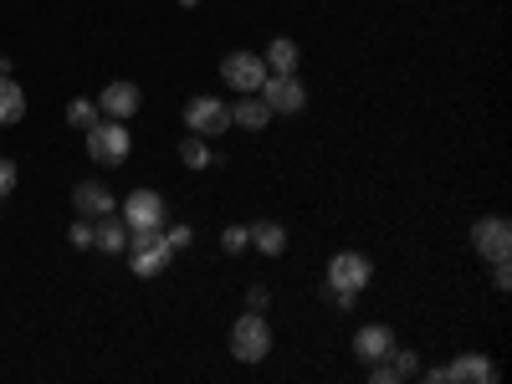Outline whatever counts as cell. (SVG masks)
Returning <instances> with one entry per match:
<instances>
[{
    "mask_svg": "<svg viewBox=\"0 0 512 384\" xmlns=\"http://www.w3.org/2000/svg\"><path fill=\"white\" fill-rule=\"evenodd\" d=\"M369 277H374V262H369L364 251H338L333 262H328V287L333 292H354L359 297L369 287Z\"/></svg>",
    "mask_w": 512,
    "mask_h": 384,
    "instance_id": "8992f818",
    "label": "cell"
},
{
    "mask_svg": "<svg viewBox=\"0 0 512 384\" xmlns=\"http://www.w3.org/2000/svg\"><path fill=\"white\" fill-rule=\"evenodd\" d=\"M139 103H144V93L134 88V82H108V88L98 93L103 118H134V113H139Z\"/></svg>",
    "mask_w": 512,
    "mask_h": 384,
    "instance_id": "30bf717a",
    "label": "cell"
},
{
    "mask_svg": "<svg viewBox=\"0 0 512 384\" xmlns=\"http://www.w3.org/2000/svg\"><path fill=\"white\" fill-rule=\"evenodd\" d=\"M231 123L251 128V134H262V128L272 123V108L262 103V93H246V98H236V108H231Z\"/></svg>",
    "mask_w": 512,
    "mask_h": 384,
    "instance_id": "5bb4252c",
    "label": "cell"
},
{
    "mask_svg": "<svg viewBox=\"0 0 512 384\" xmlns=\"http://www.w3.org/2000/svg\"><path fill=\"white\" fill-rule=\"evenodd\" d=\"M231 354L241 364H262L272 354V323H267V313H241L231 323Z\"/></svg>",
    "mask_w": 512,
    "mask_h": 384,
    "instance_id": "6da1fadb",
    "label": "cell"
},
{
    "mask_svg": "<svg viewBox=\"0 0 512 384\" xmlns=\"http://www.w3.org/2000/svg\"><path fill=\"white\" fill-rule=\"evenodd\" d=\"M164 241L180 251V246H190V241H195V231H190V226H164Z\"/></svg>",
    "mask_w": 512,
    "mask_h": 384,
    "instance_id": "484cf974",
    "label": "cell"
},
{
    "mask_svg": "<svg viewBox=\"0 0 512 384\" xmlns=\"http://www.w3.org/2000/svg\"><path fill=\"white\" fill-rule=\"evenodd\" d=\"M128 251H134V277H159L164 267H169V256H175V246L164 241V226H154V231H128Z\"/></svg>",
    "mask_w": 512,
    "mask_h": 384,
    "instance_id": "7a4b0ae2",
    "label": "cell"
},
{
    "mask_svg": "<svg viewBox=\"0 0 512 384\" xmlns=\"http://www.w3.org/2000/svg\"><path fill=\"white\" fill-rule=\"evenodd\" d=\"M390 364H395V374H400V379H410V374H420V359H415L410 349H400V344L390 349Z\"/></svg>",
    "mask_w": 512,
    "mask_h": 384,
    "instance_id": "7402d4cb",
    "label": "cell"
},
{
    "mask_svg": "<svg viewBox=\"0 0 512 384\" xmlns=\"http://www.w3.org/2000/svg\"><path fill=\"white\" fill-rule=\"evenodd\" d=\"M185 123H190V134L216 139V134H226V128H231V103H226V98H205V93H195V98L185 103Z\"/></svg>",
    "mask_w": 512,
    "mask_h": 384,
    "instance_id": "277c9868",
    "label": "cell"
},
{
    "mask_svg": "<svg viewBox=\"0 0 512 384\" xmlns=\"http://www.w3.org/2000/svg\"><path fill=\"white\" fill-rule=\"evenodd\" d=\"M221 246H226L231 256L246 251V246H251V226H226V231H221Z\"/></svg>",
    "mask_w": 512,
    "mask_h": 384,
    "instance_id": "44dd1931",
    "label": "cell"
},
{
    "mask_svg": "<svg viewBox=\"0 0 512 384\" xmlns=\"http://www.w3.org/2000/svg\"><path fill=\"white\" fill-rule=\"evenodd\" d=\"M72 205H77V216H88V221L113 216V190H108L103 180H82V185L72 190Z\"/></svg>",
    "mask_w": 512,
    "mask_h": 384,
    "instance_id": "8fae6325",
    "label": "cell"
},
{
    "mask_svg": "<svg viewBox=\"0 0 512 384\" xmlns=\"http://www.w3.org/2000/svg\"><path fill=\"white\" fill-rule=\"evenodd\" d=\"M26 118V93L16 88V77L0 72V123H21Z\"/></svg>",
    "mask_w": 512,
    "mask_h": 384,
    "instance_id": "2e32d148",
    "label": "cell"
},
{
    "mask_svg": "<svg viewBox=\"0 0 512 384\" xmlns=\"http://www.w3.org/2000/svg\"><path fill=\"white\" fill-rule=\"evenodd\" d=\"M180 159H185L190 169H205V164H210V144H205L200 134H190V139L180 144Z\"/></svg>",
    "mask_w": 512,
    "mask_h": 384,
    "instance_id": "ffe728a7",
    "label": "cell"
},
{
    "mask_svg": "<svg viewBox=\"0 0 512 384\" xmlns=\"http://www.w3.org/2000/svg\"><path fill=\"white\" fill-rule=\"evenodd\" d=\"M256 93H262V103L272 113H303L308 108V88L297 82V72H267V82Z\"/></svg>",
    "mask_w": 512,
    "mask_h": 384,
    "instance_id": "5b68a950",
    "label": "cell"
},
{
    "mask_svg": "<svg viewBox=\"0 0 512 384\" xmlns=\"http://www.w3.org/2000/svg\"><path fill=\"white\" fill-rule=\"evenodd\" d=\"M390 349H395V333L384 328V323H364V328L354 333V354H359L364 364H379V359H390Z\"/></svg>",
    "mask_w": 512,
    "mask_h": 384,
    "instance_id": "7c38bea8",
    "label": "cell"
},
{
    "mask_svg": "<svg viewBox=\"0 0 512 384\" xmlns=\"http://www.w3.org/2000/svg\"><path fill=\"white\" fill-rule=\"evenodd\" d=\"M128 149H134V134L123 128V118H98V123L88 128V154H93L98 164H123Z\"/></svg>",
    "mask_w": 512,
    "mask_h": 384,
    "instance_id": "3957f363",
    "label": "cell"
},
{
    "mask_svg": "<svg viewBox=\"0 0 512 384\" xmlns=\"http://www.w3.org/2000/svg\"><path fill=\"white\" fill-rule=\"evenodd\" d=\"M492 287H497V292L512 287V267H507V262H492Z\"/></svg>",
    "mask_w": 512,
    "mask_h": 384,
    "instance_id": "4316f807",
    "label": "cell"
},
{
    "mask_svg": "<svg viewBox=\"0 0 512 384\" xmlns=\"http://www.w3.org/2000/svg\"><path fill=\"white\" fill-rule=\"evenodd\" d=\"M262 62H267V72H297V62H303V52H297V41L277 36L272 47L262 52Z\"/></svg>",
    "mask_w": 512,
    "mask_h": 384,
    "instance_id": "e0dca14e",
    "label": "cell"
},
{
    "mask_svg": "<svg viewBox=\"0 0 512 384\" xmlns=\"http://www.w3.org/2000/svg\"><path fill=\"white\" fill-rule=\"evenodd\" d=\"M221 77L231 82L236 93H256L267 82V62L256 57V52H231L226 62H221Z\"/></svg>",
    "mask_w": 512,
    "mask_h": 384,
    "instance_id": "9c48e42d",
    "label": "cell"
},
{
    "mask_svg": "<svg viewBox=\"0 0 512 384\" xmlns=\"http://www.w3.org/2000/svg\"><path fill=\"white\" fill-rule=\"evenodd\" d=\"M492 379H497V364L482 354H461L456 364H446V384H492Z\"/></svg>",
    "mask_w": 512,
    "mask_h": 384,
    "instance_id": "4fadbf2b",
    "label": "cell"
},
{
    "mask_svg": "<svg viewBox=\"0 0 512 384\" xmlns=\"http://www.w3.org/2000/svg\"><path fill=\"white\" fill-rule=\"evenodd\" d=\"M251 246L262 251V256H282V251H287V231H282L277 221H256V226H251Z\"/></svg>",
    "mask_w": 512,
    "mask_h": 384,
    "instance_id": "ac0fdd59",
    "label": "cell"
},
{
    "mask_svg": "<svg viewBox=\"0 0 512 384\" xmlns=\"http://www.w3.org/2000/svg\"><path fill=\"white\" fill-rule=\"evenodd\" d=\"M472 246H477L482 262H507V256H512V226H507V216H482L472 226Z\"/></svg>",
    "mask_w": 512,
    "mask_h": 384,
    "instance_id": "52a82bcc",
    "label": "cell"
},
{
    "mask_svg": "<svg viewBox=\"0 0 512 384\" xmlns=\"http://www.w3.org/2000/svg\"><path fill=\"white\" fill-rule=\"evenodd\" d=\"M98 118H103L98 98H72V108H67V123H72V128H82V134H88Z\"/></svg>",
    "mask_w": 512,
    "mask_h": 384,
    "instance_id": "d6986e66",
    "label": "cell"
},
{
    "mask_svg": "<svg viewBox=\"0 0 512 384\" xmlns=\"http://www.w3.org/2000/svg\"><path fill=\"white\" fill-rule=\"evenodd\" d=\"M123 226L128 231H154L164 226V195L159 190H134L123 200Z\"/></svg>",
    "mask_w": 512,
    "mask_h": 384,
    "instance_id": "ba28073f",
    "label": "cell"
},
{
    "mask_svg": "<svg viewBox=\"0 0 512 384\" xmlns=\"http://www.w3.org/2000/svg\"><path fill=\"white\" fill-rule=\"evenodd\" d=\"M11 190H16V164H11L6 154H0V200H6Z\"/></svg>",
    "mask_w": 512,
    "mask_h": 384,
    "instance_id": "603a6c76",
    "label": "cell"
},
{
    "mask_svg": "<svg viewBox=\"0 0 512 384\" xmlns=\"http://www.w3.org/2000/svg\"><path fill=\"white\" fill-rule=\"evenodd\" d=\"M267 303H272V292H267L262 282H256V287L246 292V308H251V313H267Z\"/></svg>",
    "mask_w": 512,
    "mask_h": 384,
    "instance_id": "cb8c5ba5",
    "label": "cell"
},
{
    "mask_svg": "<svg viewBox=\"0 0 512 384\" xmlns=\"http://www.w3.org/2000/svg\"><path fill=\"white\" fill-rule=\"evenodd\" d=\"M93 246L108 251V256H118V251L128 246V226L113 221V216H98V221H93Z\"/></svg>",
    "mask_w": 512,
    "mask_h": 384,
    "instance_id": "9a60e30c",
    "label": "cell"
},
{
    "mask_svg": "<svg viewBox=\"0 0 512 384\" xmlns=\"http://www.w3.org/2000/svg\"><path fill=\"white\" fill-rule=\"evenodd\" d=\"M67 236H72V246H93V221H88V216L72 221V231H67Z\"/></svg>",
    "mask_w": 512,
    "mask_h": 384,
    "instance_id": "d4e9b609",
    "label": "cell"
}]
</instances>
